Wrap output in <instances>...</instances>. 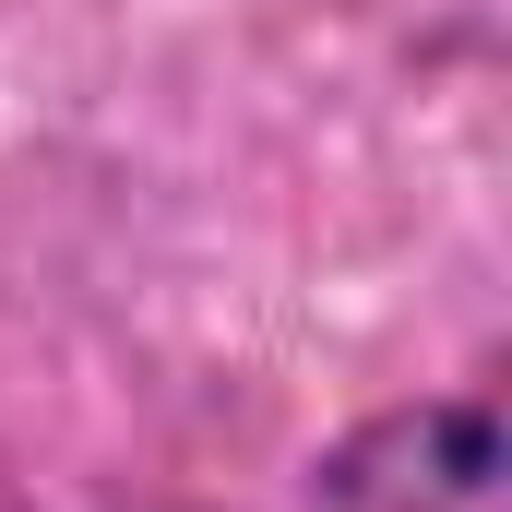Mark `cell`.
Listing matches in <instances>:
<instances>
[{
  "mask_svg": "<svg viewBox=\"0 0 512 512\" xmlns=\"http://www.w3.org/2000/svg\"><path fill=\"white\" fill-rule=\"evenodd\" d=\"M322 501L334 512H501V405H489V382L370 417L322 465Z\"/></svg>",
  "mask_w": 512,
  "mask_h": 512,
  "instance_id": "6da1fadb",
  "label": "cell"
}]
</instances>
